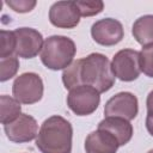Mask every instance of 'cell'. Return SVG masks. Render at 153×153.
I'll use <instances>...</instances> for the list:
<instances>
[{
	"instance_id": "obj_1",
	"label": "cell",
	"mask_w": 153,
	"mask_h": 153,
	"mask_svg": "<svg viewBox=\"0 0 153 153\" xmlns=\"http://www.w3.org/2000/svg\"><path fill=\"white\" fill-rule=\"evenodd\" d=\"M73 128L62 116L48 117L41 126L36 146L42 153H71Z\"/></svg>"
},
{
	"instance_id": "obj_2",
	"label": "cell",
	"mask_w": 153,
	"mask_h": 153,
	"mask_svg": "<svg viewBox=\"0 0 153 153\" xmlns=\"http://www.w3.org/2000/svg\"><path fill=\"white\" fill-rule=\"evenodd\" d=\"M115 78L111 63L105 55L92 53L80 59L81 85L92 86L99 93H104L114 86Z\"/></svg>"
},
{
	"instance_id": "obj_3",
	"label": "cell",
	"mask_w": 153,
	"mask_h": 153,
	"mask_svg": "<svg viewBox=\"0 0 153 153\" xmlns=\"http://www.w3.org/2000/svg\"><path fill=\"white\" fill-rule=\"evenodd\" d=\"M75 53L76 48L73 39L66 36L54 35L44 41L41 51V61L51 71L66 69L73 62Z\"/></svg>"
},
{
	"instance_id": "obj_4",
	"label": "cell",
	"mask_w": 153,
	"mask_h": 153,
	"mask_svg": "<svg viewBox=\"0 0 153 153\" xmlns=\"http://www.w3.org/2000/svg\"><path fill=\"white\" fill-rule=\"evenodd\" d=\"M43 81L36 73L27 72L16 78L12 85L13 98L22 104H35L43 97Z\"/></svg>"
},
{
	"instance_id": "obj_5",
	"label": "cell",
	"mask_w": 153,
	"mask_h": 153,
	"mask_svg": "<svg viewBox=\"0 0 153 153\" xmlns=\"http://www.w3.org/2000/svg\"><path fill=\"white\" fill-rule=\"evenodd\" d=\"M100 93L88 85H80L72 90L67 96V105L78 116H87L94 112L100 103Z\"/></svg>"
},
{
	"instance_id": "obj_6",
	"label": "cell",
	"mask_w": 153,
	"mask_h": 153,
	"mask_svg": "<svg viewBox=\"0 0 153 153\" xmlns=\"http://www.w3.org/2000/svg\"><path fill=\"white\" fill-rule=\"evenodd\" d=\"M114 75L122 81H134L141 73L140 53L134 49H122L117 51L111 62Z\"/></svg>"
},
{
	"instance_id": "obj_7",
	"label": "cell",
	"mask_w": 153,
	"mask_h": 153,
	"mask_svg": "<svg viewBox=\"0 0 153 153\" xmlns=\"http://www.w3.org/2000/svg\"><path fill=\"white\" fill-rule=\"evenodd\" d=\"M139 112V102L131 92H120L112 96L104 106L105 117H121L134 120Z\"/></svg>"
},
{
	"instance_id": "obj_8",
	"label": "cell",
	"mask_w": 153,
	"mask_h": 153,
	"mask_svg": "<svg viewBox=\"0 0 153 153\" xmlns=\"http://www.w3.org/2000/svg\"><path fill=\"white\" fill-rule=\"evenodd\" d=\"M4 130L10 141L16 143H24L37 137L38 124L32 116L27 114H20L17 120L4 126Z\"/></svg>"
},
{
	"instance_id": "obj_9",
	"label": "cell",
	"mask_w": 153,
	"mask_h": 153,
	"mask_svg": "<svg viewBox=\"0 0 153 153\" xmlns=\"http://www.w3.org/2000/svg\"><path fill=\"white\" fill-rule=\"evenodd\" d=\"M91 36L96 43L104 47H111L122 41L124 31L118 20L114 18H104L92 25Z\"/></svg>"
},
{
	"instance_id": "obj_10",
	"label": "cell",
	"mask_w": 153,
	"mask_h": 153,
	"mask_svg": "<svg viewBox=\"0 0 153 153\" xmlns=\"http://www.w3.org/2000/svg\"><path fill=\"white\" fill-rule=\"evenodd\" d=\"M17 48L16 55L23 59H32L42 51L43 36L39 31L31 27H19L14 30Z\"/></svg>"
},
{
	"instance_id": "obj_11",
	"label": "cell",
	"mask_w": 153,
	"mask_h": 153,
	"mask_svg": "<svg viewBox=\"0 0 153 153\" xmlns=\"http://www.w3.org/2000/svg\"><path fill=\"white\" fill-rule=\"evenodd\" d=\"M80 13L75 1H57L49 10L50 23L60 29H73L80 22Z\"/></svg>"
},
{
	"instance_id": "obj_12",
	"label": "cell",
	"mask_w": 153,
	"mask_h": 153,
	"mask_svg": "<svg viewBox=\"0 0 153 153\" xmlns=\"http://www.w3.org/2000/svg\"><path fill=\"white\" fill-rule=\"evenodd\" d=\"M118 147L120 145L116 137L103 129L90 133L85 140L86 153H116Z\"/></svg>"
},
{
	"instance_id": "obj_13",
	"label": "cell",
	"mask_w": 153,
	"mask_h": 153,
	"mask_svg": "<svg viewBox=\"0 0 153 153\" xmlns=\"http://www.w3.org/2000/svg\"><path fill=\"white\" fill-rule=\"evenodd\" d=\"M98 129H103L112 134L120 146L127 145L133 136V126L128 120L121 117H105L99 122Z\"/></svg>"
},
{
	"instance_id": "obj_14",
	"label": "cell",
	"mask_w": 153,
	"mask_h": 153,
	"mask_svg": "<svg viewBox=\"0 0 153 153\" xmlns=\"http://www.w3.org/2000/svg\"><path fill=\"white\" fill-rule=\"evenodd\" d=\"M131 33L141 45L153 44V14H146L135 20Z\"/></svg>"
},
{
	"instance_id": "obj_15",
	"label": "cell",
	"mask_w": 153,
	"mask_h": 153,
	"mask_svg": "<svg viewBox=\"0 0 153 153\" xmlns=\"http://www.w3.org/2000/svg\"><path fill=\"white\" fill-rule=\"evenodd\" d=\"M22 114L20 103L10 96H0V122L6 126L17 120Z\"/></svg>"
},
{
	"instance_id": "obj_16",
	"label": "cell",
	"mask_w": 153,
	"mask_h": 153,
	"mask_svg": "<svg viewBox=\"0 0 153 153\" xmlns=\"http://www.w3.org/2000/svg\"><path fill=\"white\" fill-rule=\"evenodd\" d=\"M62 82L66 88L72 90L81 85L80 80V60L73 61L62 73Z\"/></svg>"
},
{
	"instance_id": "obj_17",
	"label": "cell",
	"mask_w": 153,
	"mask_h": 153,
	"mask_svg": "<svg viewBox=\"0 0 153 153\" xmlns=\"http://www.w3.org/2000/svg\"><path fill=\"white\" fill-rule=\"evenodd\" d=\"M19 68V61L16 56L0 59V81H7L13 78Z\"/></svg>"
},
{
	"instance_id": "obj_18",
	"label": "cell",
	"mask_w": 153,
	"mask_h": 153,
	"mask_svg": "<svg viewBox=\"0 0 153 153\" xmlns=\"http://www.w3.org/2000/svg\"><path fill=\"white\" fill-rule=\"evenodd\" d=\"M1 48H0V59H5L8 56H13L17 48V39L14 31L1 30Z\"/></svg>"
},
{
	"instance_id": "obj_19",
	"label": "cell",
	"mask_w": 153,
	"mask_h": 153,
	"mask_svg": "<svg viewBox=\"0 0 153 153\" xmlns=\"http://www.w3.org/2000/svg\"><path fill=\"white\" fill-rule=\"evenodd\" d=\"M81 17H92L100 13L104 8V2L100 0H81L75 1Z\"/></svg>"
},
{
	"instance_id": "obj_20",
	"label": "cell",
	"mask_w": 153,
	"mask_h": 153,
	"mask_svg": "<svg viewBox=\"0 0 153 153\" xmlns=\"http://www.w3.org/2000/svg\"><path fill=\"white\" fill-rule=\"evenodd\" d=\"M141 72L149 78H153V44L145 45L140 51Z\"/></svg>"
},
{
	"instance_id": "obj_21",
	"label": "cell",
	"mask_w": 153,
	"mask_h": 153,
	"mask_svg": "<svg viewBox=\"0 0 153 153\" xmlns=\"http://www.w3.org/2000/svg\"><path fill=\"white\" fill-rule=\"evenodd\" d=\"M6 5L10 6L13 11L19 13H26L33 10L36 6L35 0H8L6 1Z\"/></svg>"
},
{
	"instance_id": "obj_22",
	"label": "cell",
	"mask_w": 153,
	"mask_h": 153,
	"mask_svg": "<svg viewBox=\"0 0 153 153\" xmlns=\"http://www.w3.org/2000/svg\"><path fill=\"white\" fill-rule=\"evenodd\" d=\"M146 128H147V131L153 136V112H147Z\"/></svg>"
},
{
	"instance_id": "obj_23",
	"label": "cell",
	"mask_w": 153,
	"mask_h": 153,
	"mask_svg": "<svg viewBox=\"0 0 153 153\" xmlns=\"http://www.w3.org/2000/svg\"><path fill=\"white\" fill-rule=\"evenodd\" d=\"M146 105H147V112H153V91L148 93Z\"/></svg>"
},
{
	"instance_id": "obj_24",
	"label": "cell",
	"mask_w": 153,
	"mask_h": 153,
	"mask_svg": "<svg viewBox=\"0 0 153 153\" xmlns=\"http://www.w3.org/2000/svg\"><path fill=\"white\" fill-rule=\"evenodd\" d=\"M147 153H153V149H149V151H148Z\"/></svg>"
}]
</instances>
